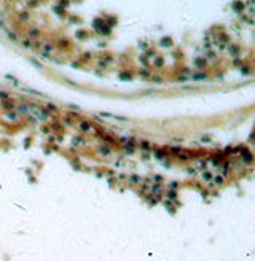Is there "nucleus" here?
Segmentation results:
<instances>
[{
  "label": "nucleus",
  "mask_w": 255,
  "mask_h": 261,
  "mask_svg": "<svg viewBox=\"0 0 255 261\" xmlns=\"http://www.w3.org/2000/svg\"><path fill=\"white\" fill-rule=\"evenodd\" d=\"M78 127H80L81 132H91V129H93V126H91L89 123H85V121H83V123H80V124H78Z\"/></svg>",
  "instance_id": "nucleus-1"
},
{
  "label": "nucleus",
  "mask_w": 255,
  "mask_h": 261,
  "mask_svg": "<svg viewBox=\"0 0 255 261\" xmlns=\"http://www.w3.org/2000/svg\"><path fill=\"white\" fill-rule=\"evenodd\" d=\"M244 159H246V162H252V154L249 153V151H246V154H244Z\"/></svg>",
  "instance_id": "nucleus-2"
},
{
  "label": "nucleus",
  "mask_w": 255,
  "mask_h": 261,
  "mask_svg": "<svg viewBox=\"0 0 255 261\" xmlns=\"http://www.w3.org/2000/svg\"><path fill=\"white\" fill-rule=\"evenodd\" d=\"M2 107H3V108H7V110H8V108H13V107H14V104L11 105V102H5V104H3Z\"/></svg>",
  "instance_id": "nucleus-3"
},
{
  "label": "nucleus",
  "mask_w": 255,
  "mask_h": 261,
  "mask_svg": "<svg viewBox=\"0 0 255 261\" xmlns=\"http://www.w3.org/2000/svg\"><path fill=\"white\" fill-rule=\"evenodd\" d=\"M8 118H10V120H16V118H18V115H16V113H8Z\"/></svg>",
  "instance_id": "nucleus-4"
},
{
  "label": "nucleus",
  "mask_w": 255,
  "mask_h": 261,
  "mask_svg": "<svg viewBox=\"0 0 255 261\" xmlns=\"http://www.w3.org/2000/svg\"><path fill=\"white\" fill-rule=\"evenodd\" d=\"M168 196L171 197V199H174V197H175V193H172V191H171V193H168Z\"/></svg>",
  "instance_id": "nucleus-5"
},
{
  "label": "nucleus",
  "mask_w": 255,
  "mask_h": 261,
  "mask_svg": "<svg viewBox=\"0 0 255 261\" xmlns=\"http://www.w3.org/2000/svg\"><path fill=\"white\" fill-rule=\"evenodd\" d=\"M215 183H222V177H215Z\"/></svg>",
  "instance_id": "nucleus-6"
}]
</instances>
